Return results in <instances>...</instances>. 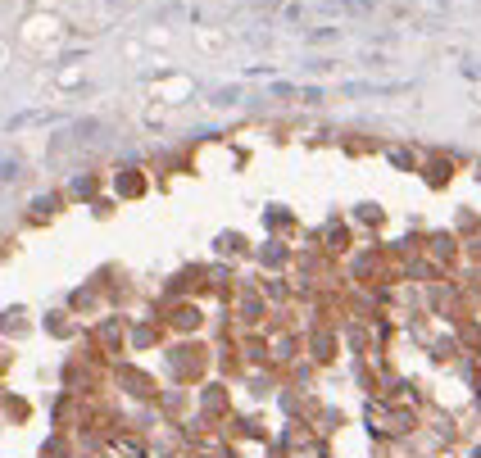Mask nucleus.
<instances>
[{"mask_svg":"<svg viewBox=\"0 0 481 458\" xmlns=\"http://www.w3.org/2000/svg\"><path fill=\"white\" fill-rule=\"evenodd\" d=\"M331 41H340V28H309V45H331Z\"/></svg>","mask_w":481,"mask_h":458,"instance_id":"f03ea898","label":"nucleus"},{"mask_svg":"<svg viewBox=\"0 0 481 458\" xmlns=\"http://www.w3.org/2000/svg\"><path fill=\"white\" fill-rule=\"evenodd\" d=\"M377 10V0H323V14H372Z\"/></svg>","mask_w":481,"mask_h":458,"instance_id":"f257e3e1","label":"nucleus"},{"mask_svg":"<svg viewBox=\"0 0 481 458\" xmlns=\"http://www.w3.org/2000/svg\"><path fill=\"white\" fill-rule=\"evenodd\" d=\"M236 100H240V87H218L214 96H209V105H218V110H232Z\"/></svg>","mask_w":481,"mask_h":458,"instance_id":"7ed1b4c3","label":"nucleus"}]
</instances>
